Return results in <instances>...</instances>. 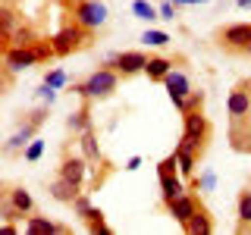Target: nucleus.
I'll return each instance as SVG.
<instances>
[{"mask_svg":"<svg viewBox=\"0 0 251 235\" xmlns=\"http://www.w3.org/2000/svg\"><path fill=\"white\" fill-rule=\"evenodd\" d=\"M10 28H13V13L3 10V35H10Z\"/></svg>","mask_w":251,"mask_h":235,"instance_id":"nucleus-30","label":"nucleus"},{"mask_svg":"<svg viewBox=\"0 0 251 235\" xmlns=\"http://www.w3.org/2000/svg\"><path fill=\"white\" fill-rule=\"evenodd\" d=\"M78 144H82V154H85V160H88V163H100V160H104V154H100V144H98V138H94L91 129L78 135Z\"/></svg>","mask_w":251,"mask_h":235,"instance_id":"nucleus-17","label":"nucleus"},{"mask_svg":"<svg viewBox=\"0 0 251 235\" xmlns=\"http://www.w3.org/2000/svg\"><path fill=\"white\" fill-rule=\"evenodd\" d=\"M182 122H185L182 144H188L195 154H201V151H204V141H207V135H210L207 119L201 116V110H198V107H192V110H185V113H182Z\"/></svg>","mask_w":251,"mask_h":235,"instance_id":"nucleus-4","label":"nucleus"},{"mask_svg":"<svg viewBox=\"0 0 251 235\" xmlns=\"http://www.w3.org/2000/svg\"><path fill=\"white\" fill-rule=\"evenodd\" d=\"M220 44L226 50H248L251 44V22H235V25H226L220 31Z\"/></svg>","mask_w":251,"mask_h":235,"instance_id":"nucleus-8","label":"nucleus"},{"mask_svg":"<svg viewBox=\"0 0 251 235\" xmlns=\"http://www.w3.org/2000/svg\"><path fill=\"white\" fill-rule=\"evenodd\" d=\"M107 16H110V10L104 0H73V19L88 31L100 28L107 22Z\"/></svg>","mask_w":251,"mask_h":235,"instance_id":"nucleus-5","label":"nucleus"},{"mask_svg":"<svg viewBox=\"0 0 251 235\" xmlns=\"http://www.w3.org/2000/svg\"><path fill=\"white\" fill-rule=\"evenodd\" d=\"M66 82H69V78H66V72H63V69H50V72L44 75V85H47V88H53V91L63 88Z\"/></svg>","mask_w":251,"mask_h":235,"instance_id":"nucleus-27","label":"nucleus"},{"mask_svg":"<svg viewBox=\"0 0 251 235\" xmlns=\"http://www.w3.org/2000/svg\"><path fill=\"white\" fill-rule=\"evenodd\" d=\"M44 144H47L44 138H31L28 144L22 147V157H25L28 163H38V160H41V154H44Z\"/></svg>","mask_w":251,"mask_h":235,"instance_id":"nucleus-24","label":"nucleus"},{"mask_svg":"<svg viewBox=\"0 0 251 235\" xmlns=\"http://www.w3.org/2000/svg\"><path fill=\"white\" fill-rule=\"evenodd\" d=\"M182 229H185L188 235H210V232H214V223H210V213H207L204 207H198V210L192 213V219H188V223L182 226Z\"/></svg>","mask_w":251,"mask_h":235,"instance_id":"nucleus-15","label":"nucleus"},{"mask_svg":"<svg viewBox=\"0 0 251 235\" xmlns=\"http://www.w3.org/2000/svg\"><path fill=\"white\" fill-rule=\"evenodd\" d=\"M148 60L151 57H145L141 50H123V53H116V57H110V66L120 75H135V72H145Z\"/></svg>","mask_w":251,"mask_h":235,"instance_id":"nucleus-9","label":"nucleus"},{"mask_svg":"<svg viewBox=\"0 0 251 235\" xmlns=\"http://www.w3.org/2000/svg\"><path fill=\"white\" fill-rule=\"evenodd\" d=\"M163 85H167V94H170V100H173V107L179 110V113H185L188 110V100H192V82H188V75L185 72H179V69H170L167 78H163Z\"/></svg>","mask_w":251,"mask_h":235,"instance_id":"nucleus-6","label":"nucleus"},{"mask_svg":"<svg viewBox=\"0 0 251 235\" xmlns=\"http://www.w3.org/2000/svg\"><path fill=\"white\" fill-rule=\"evenodd\" d=\"M141 41H145L148 47H167L173 38L167 35V31H157V28H148L145 35H141Z\"/></svg>","mask_w":251,"mask_h":235,"instance_id":"nucleus-25","label":"nucleus"},{"mask_svg":"<svg viewBox=\"0 0 251 235\" xmlns=\"http://www.w3.org/2000/svg\"><path fill=\"white\" fill-rule=\"evenodd\" d=\"M239 6L242 10H251V0H239Z\"/></svg>","mask_w":251,"mask_h":235,"instance_id":"nucleus-33","label":"nucleus"},{"mask_svg":"<svg viewBox=\"0 0 251 235\" xmlns=\"http://www.w3.org/2000/svg\"><path fill=\"white\" fill-rule=\"evenodd\" d=\"M157 10H160V19H170V22L176 19V3H170V0H163Z\"/></svg>","mask_w":251,"mask_h":235,"instance_id":"nucleus-28","label":"nucleus"},{"mask_svg":"<svg viewBox=\"0 0 251 235\" xmlns=\"http://www.w3.org/2000/svg\"><path fill=\"white\" fill-rule=\"evenodd\" d=\"M176 160H179V172H182V176H192V172H195V160H198V154H195L188 144H182V141H179V144H176Z\"/></svg>","mask_w":251,"mask_h":235,"instance_id":"nucleus-20","label":"nucleus"},{"mask_svg":"<svg viewBox=\"0 0 251 235\" xmlns=\"http://www.w3.org/2000/svg\"><path fill=\"white\" fill-rule=\"evenodd\" d=\"M85 172H88V160H85V157H66V160L60 163V176L66 179V182L78 185V188L85 182Z\"/></svg>","mask_w":251,"mask_h":235,"instance_id":"nucleus-13","label":"nucleus"},{"mask_svg":"<svg viewBox=\"0 0 251 235\" xmlns=\"http://www.w3.org/2000/svg\"><path fill=\"white\" fill-rule=\"evenodd\" d=\"M88 28H82L75 22V25H69V28H63V31H57L53 35V41H50V47H53V53L57 57H66V53H73V50H78L85 41H88V35H85Z\"/></svg>","mask_w":251,"mask_h":235,"instance_id":"nucleus-7","label":"nucleus"},{"mask_svg":"<svg viewBox=\"0 0 251 235\" xmlns=\"http://www.w3.org/2000/svg\"><path fill=\"white\" fill-rule=\"evenodd\" d=\"M226 110H229L232 119H242V116L251 110V94L245 91V85H239V88H232L229 94V104H226Z\"/></svg>","mask_w":251,"mask_h":235,"instance_id":"nucleus-14","label":"nucleus"},{"mask_svg":"<svg viewBox=\"0 0 251 235\" xmlns=\"http://www.w3.org/2000/svg\"><path fill=\"white\" fill-rule=\"evenodd\" d=\"M116 88H120V72H116V69H98V72H91L82 85H75V94L85 97V100H104Z\"/></svg>","mask_w":251,"mask_h":235,"instance_id":"nucleus-1","label":"nucleus"},{"mask_svg":"<svg viewBox=\"0 0 251 235\" xmlns=\"http://www.w3.org/2000/svg\"><path fill=\"white\" fill-rule=\"evenodd\" d=\"M239 219L242 223H251V188L239 194Z\"/></svg>","mask_w":251,"mask_h":235,"instance_id":"nucleus-26","label":"nucleus"},{"mask_svg":"<svg viewBox=\"0 0 251 235\" xmlns=\"http://www.w3.org/2000/svg\"><path fill=\"white\" fill-rule=\"evenodd\" d=\"M25 232L28 235H53V232H63V226L50 223V219H44V216H28Z\"/></svg>","mask_w":251,"mask_h":235,"instance_id":"nucleus-19","label":"nucleus"},{"mask_svg":"<svg viewBox=\"0 0 251 235\" xmlns=\"http://www.w3.org/2000/svg\"><path fill=\"white\" fill-rule=\"evenodd\" d=\"M132 16H135V19H145V22H154V19H160V10H157L154 3H148V0H135V3H132Z\"/></svg>","mask_w":251,"mask_h":235,"instance_id":"nucleus-22","label":"nucleus"},{"mask_svg":"<svg viewBox=\"0 0 251 235\" xmlns=\"http://www.w3.org/2000/svg\"><path fill=\"white\" fill-rule=\"evenodd\" d=\"M141 166V157H129V163H126V169H129V172H135Z\"/></svg>","mask_w":251,"mask_h":235,"instance_id":"nucleus-31","label":"nucleus"},{"mask_svg":"<svg viewBox=\"0 0 251 235\" xmlns=\"http://www.w3.org/2000/svg\"><path fill=\"white\" fill-rule=\"evenodd\" d=\"M6 201L16 207V213H19V216H28L31 210H35V201H31V194L25 191V188H13V191L6 194Z\"/></svg>","mask_w":251,"mask_h":235,"instance_id":"nucleus-18","label":"nucleus"},{"mask_svg":"<svg viewBox=\"0 0 251 235\" xmlns=\"http://www.w3.org/2000/svg\"><path fill=\"white\" fill-rule=\"evenodd\" d=\"M50 198L53 201H60V204H75V198H78V185H73V182H66V179H57V182L50 185Z\"/></svg>","mask_w":251,"mask_h":235,"instance_id":"nucleus-16","label":"nucleus"},{"mask_svg":"<svg viewBox=\"0 0 251 235\" xmlns=\"http://www.w3.org/2000/svg\"><path fill=\"white\" fill-rule=\"evenodd\" d=\"M69 129H73V132H78V135H82V132H88V129H91V119H88V107L75 110V113L69 116Z\"/></svg>","mask_w":251,"mask_h":235,"instance_id":"nucleus-23","label":"nucleus"},{"mask_svg":"<svg viewBox=\"0 0 251 235\" xmlns=\"http://www.w3.org/2000/svg\"><path fill=\"white\" fill-rule=\"evenodd\" d=\"M245 53H248V57H251V44H248V50H245Z\"/></svg>","mask_w":251,"mask_h":235,"instance_id":"nucleus-34","label":"nucleus"},{"mask_svg":"<svg viewBox=\"0 0 251 235\" xmlns=\"http://www.w3.org/2000/svg\"><path fill=\"white\" fill-rule=\"evenodd\" d=\"M75 213L82 216L85 223H88V229H91V232L110 235V229H107V223H104V213H100V210H94V207H91V201L85 198V194H78V198H75Z\"/></svg>","mask_w":251,"mask_h":235,"instance_id":"nucleus-11","label":"nucleus"},{"mask_svg":"<svg viewBox=\"0 0 251 235\" xmlns=\"http://www.w3.org/2000/svg\"><path fill=\"white\" fill-rule=\"evenodd\" d=\"M198 207H201V204L195 201V198H192V194H188V191H182V194H179L176 201H170V204H167L170 216L176 219L179 226H185V223H188V219H192V213H195V210H198Z\"/></svg>","mask_w":251,"mask_h":235,"instance_id":"nucleus-12","label":"nucleus"},{"mask_svg":"<svg viewBox=\"0 0 251 235\" xmlns=\"http://www.w3.org/2000/svg\"><path fill=\"white\" fill-rule=\"evenodd\" d=\"M179 160H176V151H173L170 157H163L160 163H157V179H160V198L163 204H170V201H176L179 194L185 191L182 182H179Z\"/></svg>","mask_w":251,"mask_h":235,"instance_id":"nucleus-2","label":"nucleus"},{"mask_svg":"<svg viewBox=\"0 0 251 235\" xmlns=\"http://www.w3.org/2000/svg\"><path fill=\"white\" fill-rule=\"evenodd\" d=\"M53 53V47L47 44V47H28V44H10L3 50V63L10 69H16V72H19V69H28V66H35L38 60H47Z\"/></svg>","mask_w":251,"mask_h":235,"instance_id":"nucleus-3","label":"nucleus"},{"mask_svg":"<svg viewBox=\"0 0 251 235\" xmlns=\"http://www.w3.org/2000/svg\"><path fill=\"white\" fill-rule=\"evenodd\" d=\"M214 182H217L214 172H204V176L198 179V188H201V191H210V188H214Z\"/></svg>","mask_w":251,"mask_h":235,"instance_id":"nucleus-29","label":"nucleus"},{"mask_svg":"<svg viewBox=\"0 0 251 235\" xmlns=\"http://www.w3.org/2000/svg\"><path fill=\"white\" fill-rule=\"evenodd\" d=\"M170 69H173V63L167 57H151V60H148V66H145V72H148V78H154V82H163Z\"/></svg>","mask_w":251,"mask_h":235,"instance_id":"nucleus-21","label":"nucleus"},{"mask_svg":"<svg viewBox=\"0 0 251 235\" xmlns=\"http://www.w3.org/2000/svg\"><path fill=\"white\" fill-rule=\"evenodd\" d=\"M41 116H44L41 110H38V113H31V119H28L25 125H19V129H16L10 138H6L3 151H6V154H13V151H19V147H25L28 141H31V135H35V129L41 125Z\"/></svg>","mask_w":251,"mask_h":235,"instance_id":"nucleus-10","label":"nucleus"},{"mask_svg":"<svg viewBox=\"0 0 251 235\" xmlns=\"http://www.w3.org/2000/svg\"><path fill=\"white\" fill-rule=\"evenodd\" d=\"M170 3H176V6H195V3H207V0H170Z\"/></svg>","mask_w":251,"mask_h":235,"instance_id":"nucleus-32","label":"nucleus"}]
</instances>
